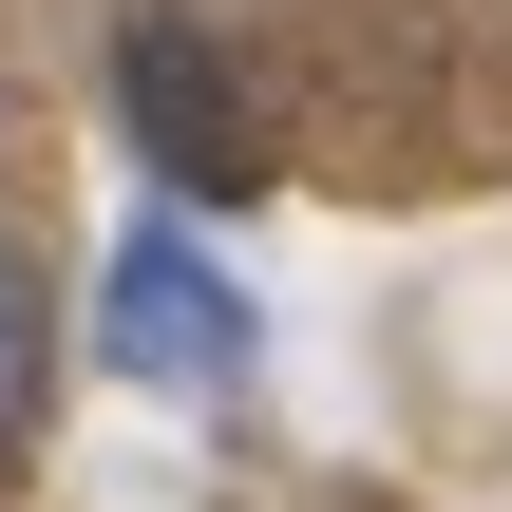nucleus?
<instances>
[{
  "instance_id": "f257e3e1",
  "label": "nucleus",
  "mask_w": 512,
  "mask_h": 512,
  "mask_svg": "<svg viewBox=\"0 0 512 512\" xmlns=\"http://www.w3.org/2000/svg\"><path fill=\"white\" fill-rule=\"evenodd\" d=\"M95 361L114 380H152V399H228V380H266V304L209 266V228H114V266H95Z\"/></svg>"
},
{
  "instance_id": "f03ea898",
  "label": "nucleus",
  "mask_w": 512,
  "mask_h": 512,
  "mask_svg": "<svg viewBox=\"0 0 512 512\" xmlns=\"http://www.w3.org/2000/svg\"><path fill=\"white\" fill-rule=\"evenodd\" d=\"M114 114H133V152H152L171 190H247V171H266L247 114H228V57H209L190 19H133V38H114Z\"/></svg>"
},
{
  "instance_id": "7ed1b4c3",
  "label": "nucleus",
  "mask_w": 512,
  "mask_h": 512,
  "mask_svg": "<svg viewBox=\"0 0 512 512\" xmlns=\"http://www.w3.org/2000/svg\"><path fill=\"white\" fill-rule=\"evenodd\" d=\"M38 399H57V304H38V266L0 247V456L38 437Z\"/></svg>"
}]
</instances>
